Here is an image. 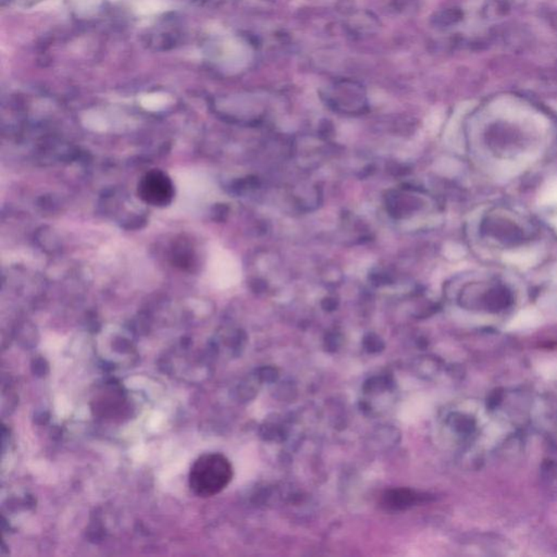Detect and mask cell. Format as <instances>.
<instances>
[{"mask_svg": "<svg viewBox=\"0 0 557 557\" xmlns=\"http://www.w3.org/2000/svg\"><path fill=\"white\" fill-rule=\"evenodd\" d=\"M233 478V467L224 455L208 453L198 457L193 464L188 483L193 494L199 498H211L220 494Z\"/></svg>", "mask_w": 557, "mask_h": 557, "instance_id": "1", "label": "cell"}, {"mask_svg": "<svg viewBox=\"0 0 557 557\" xmlns=\"http://www.w3.org/2000/svg\"><path fill=\"white\" fill-rule=\"evenodd\" d=\"M139 192L147 203L155 206L167 205L173 195V184L165 175L160 173L147 175L141 182Z\"/></svg>", "mask_w": 557, "mask_h": 557, "instance_id": "2", "label": "cell"}, {"mask_svg": "<svg viewBox=\"0 0 557 557\" xmlns=\"http://www.w3.org/2000/svg\"><path fill=\"white\" fill-rule=\"evenodd\" d=\"M420 496L409 490L390 491L384 496L383 504L389 509H404L409 506L416 504Z\"/></svg>", "mask_w": 557, "mask_h": 557, "instance_id": "3", "label": "cell"}, {"mask_svg": "<svg viewBox=\"0 0 557 557\" xmlns=\"http://www.w3.org/2000/svg\"><path fill=\"white\" fill-rule=\"evenodd\" d=\"M434 169L441 175H451L452 173H456L458 166L455 160L444 158V159H440L439 162H437V164L434 165Z\"/></svg>", "mask_w": 557, "mask_h": 557, "instance_id": "4", "label": "cell"}, {"mask_svg": "<svg viewBox=\"0 0 557 557\" xmlns=\"http://www.w3.org/2000/svg\"><path fill=\"white\" fill-rule=\"evenodd\" d=\"M442 118L439 113H432L426 122V128L431 134H436L439 131V126H441Z\"/></svg>", "mask_w": 557, "mask_h": 557, "instance_id": "5", "label": "cell"}, {"mask_svg": "<svg viewBox=\"0 0 557 557\" xmlns=\"http://www.w3.org/2000/svg\"><path fill=\"white\" fill-rule=\"evenodd\" d=\"M444 254L449 260H456L460 258L464 252H462V247L456 244H447L444 248Z\"/></svg>", "mask_w": 557, "mask_h": 557, "instance_id": "6", "label": "cell"}]
</instances>
